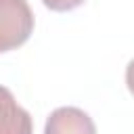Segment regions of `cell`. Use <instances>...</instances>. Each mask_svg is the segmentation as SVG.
I'll use <instances>...</instances> for the list:
<instances>
[{"instance_id":"1","label":"cell","mask_w":134,"mask_h":134,"mask_svg":"<svg viewBox=\"0 0 134 134\" xmlns=\"http://www.w3.org/2000/svg\"><path fill=\"white\" fill-rule=\"evenodd\" d=\"M34 25L27 0H0V54L23 46L34 34Z\"/></svg>"},{"instance_id":"2","label":"cell","mask_w":134,"mask_h":134,"mask_svg":"<svg viewBox=\"0 0 134 134\" xmlns=\"http://www.w3.org/2000/svg\"><path fill=\"white\" fill-rule=\"evenodd\" d=\"M44 134H96V126L86 111L77 107H59L46 117Z\"/></svg>"},{"instance_id":"3","label":"cell","mask_w":134,"mask_h":134,"mask_svg":"<svg viewBox=\"0 0 134 134\" xmlns=\"http://www.w3.org/2000/svg\"><path fill=\"white\" fill-rule=\"evenodd\" d=\"M0 134H34V119L15 94L0 84Z\"/></svg>"},{"instance_id":"4","label":"cell","mask_w":134,"mask_h":134,"mask_svg":"<svg viewBox=\"0 0 134 134\" xmlns=\"http://www.w3.org/2000/svg\"><path fill=\"white\" fill-rule=\"evenodd\" d=\"M86 0H42V4L54 13H67V10H73L77 6H82Z\"/></svg>"},{"instance_id":"5","label":"cell","mask_w":134,"mask_h":134,"mask_svg":"<svg viewBox=\"0 0 134 134\" xmlns=\"http://www.w3.org/2000/svg\"><path fill=\"white\" fill-rule=\"evenodd\" d=\"M126 86L130 90V94H134V59L128 63L126 67Z\"/></svg>"}]
</instances>
